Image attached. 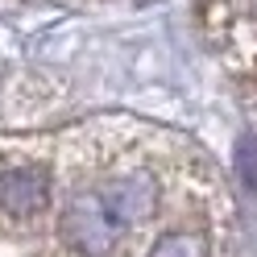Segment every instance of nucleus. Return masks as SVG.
<instances>
[{"label":"nucleus","instance_id":"obj_1","mask_svg":"<svg viewBox=\"0 0 257 257\" xmlns=\"http://www.w3.org/2000/svg\"><path fill=\"white\" fill-rule=\"evenodd\" d=\"M124 224L112 216V207L104 195H75L62 212V240L83 253V257H104L116 245V232Z\"/></svg>","mask_w":257,"mask_h":257},{"label":"nucleus","instance_id":"obj_2","mask_svg":"<svg viewBox=\"0 0 257 257\" xmlns=\"http://www.w3.org/2000/svg\"><path fill=\"white\" fill-rule=\"evenodd\" d=\"M50 203V179L38 166H0V207L13 216H34Z\"/></svg>","mask_w":257,"mask_h":257},{"label":"nucleus","instance_id":"obj_3","mask_svg":"<svg viewBox=\"0 0 257 257\" xmlns=\"http://www.w3.org/2000/svg\"><path fill=\"white\" fill-rule=\"evenodd\" d=\"M104 199H108L112 216L120 224H137V220H146V212L154 207V183L146 174H128V179H116L104 191Z\"/></svg>","mask_w":257,"mask_h":257},{"label":"nucleus","instance_id":"obj_4","mask_svg":"<svg viewBox=\"0 0 257 257\" xmlns=\"http://www.w3.org/2000/svg\"><path fill=\"white\" fill-rule=\"evenodd\" d=\"M150 257H207V240L195 232H170L150 249Z\"/></svg>","mask_w":257,"mask_h":257},{"label":"nucleus","instance_id":"obj_5","mask_svg":"<svg viewBox=\"0 0 257 257\" xmlns=\"http://www.w3.org/2000/svg\"><path fill=\"white\" fill-rule=\"evenodd\" d=\"M232 162H236V174H240V183H245L249 191H257V137L245 133L236 141V150H232Z\"/></svg>","mask_w":257,"mask_h":257}]
</instances>
